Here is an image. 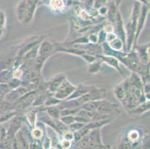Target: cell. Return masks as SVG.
I'll return each instance as SVG.
<instances>
[{"label": "cell", "instance_id": "14", "mask_svg": "<svg viewBox=\"0 0 150 149\" xmlns=\"http://www.w3.org/2000/svg\"><path fill=\"white\" fill-rule=\"evenodd\" d=\"M94 86L92 85H85V84H79V85L76 87V89L74 90V92L71 94L70 96L67 99H76L79 98L88 92ZM66 99V100H67Z\"/></svg>", "mask_w": 150, "mask_h": 149}, {"label": "cell", "instance_id": "32", "mask_svg": "<svg viewBox=\"0 0 150 149\" xmlns=\"http://www.w3.org/2000/svg\"><path fill=\"white\" fill-rule=\"evenodd\" d=\"M61 136L62 138L65 139H67V140H69V141L73 142L74 140V134H73V132L72 131H70L69 129L66 130L61 133Z\"/></svg>", "mask_w": 150, "mask_h": 149}, {"label": "cell", "instance_id": "17", "mask_svg": "<svg viewBox=\"0 0 150 149\" xmlns=\"http://www.w3.org/2000/svg\"><path fill=\"white\" fill-rule=\"evenodd\" d=\"M108 46H110L113 50L126 52V48H125V46L124 45L122 40H121L120 38L118 37H117L115 40H114L113 41H111V42L108 43Z\"/></svg>", "mask_w": 150, "mask_h": 149}, {"label": "cell", "instance_id": "3", "mask_svg": "<svg viewBox=\"0 0 150 149\" xmlns=\"http://www.w3.org/2000/svg\"><path fill=\"white\" fill-rule=\"evenodd\" d=\"M76 89V86L73 85L72 83L69 81L67 79H65L59 88L57 90V91L53 94L55 98L61 101L66 100L70 96V95L74 92V90Z\"/></svg>", "mask_w": 150, "mask_h": 149}, {"label": "cell", "instance_id": "25", "mask_svg": "<svg viewBox=\"0 0 150 149\" xmlns=\"http://www.w3.org/2000/svg\"><path fill=\"white\" fill-rule=\"evenodd\" d=\"M81 109V107H68V108L62 109L61 111V117L63 116H67V115H75L77 114L80 110Z\"/></svg>", "mask_w": 150, "mask_h": 149}, {"label": "cell", "instance_id": "7", "mask_svg": "<svg viewBox=\"0 0 150 149\" xmlns=\"http://www.w3.org/2000/svg\"><path fill=\"white\" fill-rule=\"evenodd\" d=\"M54 50H55V45L50 43V41L44 40L39 43L37 56L45 57L46 59H48L52 54L55 53Z\"/></svg>", "mask_w": 150, "mask_h": 149}, {"label": "cell", "instance_id": "19", "mask_svg": "<svg viewBox=\"0 0 150 149\" xmlns=\"http://www.w3.org/2000/svg\"><path fill=\"white\" fill-rule=\"evenodd\" d=\"M149 110V101H146L144 103H141L139 105H137L135 108L129 110V114H142V113H144V112L148 111Z\"/></svg>", "mask_w": 150, "mask_h": 149}, {"label": "cell", "instance_id": "21", "mask_svg": "<svg viewBox=\"0 0 150 149\" xmlns=\"http://www.w3.org/2000/svg\"><path fill=\"white\" fill-rule=\"evenodd\" d=\"M13 78V69H7L0 71V83L8 84Z\"/></svg>", "mask_w": 150, "mask_h": 149}, {"label": "cell", "instance_id": "40", "mask_svg": "<svg viewBox=\"0 0 150 149\" xmlns=\"http://www.w3.org/2000/svg\"><path fill=\"white\" fill-rule=\"evenodd\" d=\"M117 37V35L116 33L111 32L108 33V34H106V37H105V42L107 43H110L111 41H113L114 40H115Z\"/></svg>", "mask_w": 150, "mask_h": 149}, {"label": "cell", "instance_id": "36", "mask_svg": "<svg viewBox=\"0 0 150 149\" xmlns=\"http://www.w3.org/2000/svg\"><path fill=\"white\" fill-rule=\"evenodd\" d=\"M102 30L106 33V34H108V33H111V32H114V25L111 24L110 23H105L103 27H102Z\"/></svg>", "mask_w": 150, "mask_h": 149}, {"label": "cell", "instance_id": "26", "mask_svg": "<svg viewBox=\"0 0 150 149\" xmlns=\"http://www.w3.org/2000/svg\"><path fill=\"white\" fill-rule=\"evenodd\" d=\"M6 25V14L3 11H0V38L2 37L5 32Z\"/></svg>", "mask_w": 150, "mask_h": 149}, {"label": "cell", "instance_id": "23", "mask_svg": "<svg viewBox=\"0 0 150 149\" xmlns=\"http://www.w3.org/2000/svg\"><path fill=\"white\" fill-rule=\"evenodd\" d=\"M38 112L36 110H33L28 112L25 114V119H26L27 121L28 122L31 128H33L36 125L37 119H38Z\"/></svg>", "mask_w": 150, "mask_h": 149}, {"label": "cell", "instance_id": "4", "mask_svg": "<svg viewBox=\"0 0 150 149\" xmlns=\"http://www.w3.org/2000/svg\"><path fill=\"white\" fill-rule=\"evenodd\" d=\"M100 129L101 128L92 129L88 133L90 142L88 148H110V146L102 143Z\"/></svg>", "mask_w": 150, "mask_h": 149}, {"label": "cell", "instance_id": "18", "mask_svg": "<svg viewBox=\"0 0 150 149\" xmlns=\"http://www.w3.org/2000/svg\"><path fill=\"white\" fill-rule=\"evenodd\" d=\"M45 111H46V113L54 119H59L61 117V109L60 108L58 105H53V106L46 107Z\"/></svg>", "mask_w": 150, "mask_h": 149}, {"label": "cell", "instance_id": "27", "mask_svg": "<svg viewBox=\"0 0 150 149\" xmlns=\"http://www.w3.org/2000/svg\"><path fill=\"white\" fill-rule=\"evenodd\" d=\"M22 84H23V81H22L21 79H18L13 77L10 81H9V82L7 84L8 85L10 90H12L17 88V87H19L20 86H21Z\"/></svg>", "mask_w": 150, "mask_h": 149}, {"label": "cell", "instance_id": "34", "mask_svg": "<svg viewBox=\"0 0 150 149\" xmlns=\"http://www.w3.org/2000/svg\"><path fill=\"white\" fill-rule=\"evenodd\" d=\"M84 125H85L84 123H81L79 122V121H74V122L72 123L71 125H69V126H68V128H69V129L70 130V131L74 132V131H78V130H79L80 128H82L83 126H84Z\"/></svg>", "mask_w": 150, "mask_h": 149}, {"label": "cell", "instance_id": "24", "mask_svg": "<svg viewBox=\"0 0 150 149\" xmlns=\"http://www.w3.org/2000/svg\"><path fill=\"white\" fill-rule=\"evenodd\" d=\"M18 112L16 110H7L6 112L3 113V114L1 116V118H0V122H2V121H8V120L11 119L13 117H14L17 114Z\"/></svg>", "mask_w": 150, "mask_h": 149}, {"label": "cell", "instance_id": "6", "mask_svg": "<svg viewBox=\"0 0 150 149\" xmlns=\"http://www.w3.org/2000/svg\"><path fill=\"white\" fill-rule=\"evenodd\" d=\"M40 4H42L40 0H27L25 16H24V19L22 22L23 24L28 25L32 21L37 8Z\"/></svg>", "mask_w": 150, "mask_h": 149}, {"label": "cell", "instance_id": "15", "mask_svg": "<svg viewBox=\"0 0 150 149\" xmlns=\"http://www.w3.org/2000/svg\"><path fill=\"white\" fill-rule=\"evenodd\" d=\"M140 138V132L136 129H132L129 131L127 134V142L130 146L138 145Z\"/></svg>", "mask_w": 150, "mask_h": 149}, {"label": "cell", "instance_id": "29", "mask_svg": "<svg viewBox=\"0 0 150 149\" xmlns=\"http://www.w3.org/2000/svg\"><path fill=\"white\" fill-rule=\"evenodd\" d=\"M60 121L64 123L67 126H69L72 123L75 121V116L73 115H67V116H63L59 118Z\"/></svg>", "mask_w": 150, "mask_h": 149}, {"label": "cell", "instance_id": "13", "mask_svg": "<svg viewBox=\"0 0 150 149\" xmlns=\"http://www.w3.org/2000/svg\"><path fill=\"white\" fill-rule=\"evenodd\" d=\"M97 57L101 58L102 61H103V63H105V64H108V65L110 66H111V67H114V69L117 71H118L122 76H124V72H122L121 68L120 67V61H118L116 57H113V56L104 55V54H99V55H97Z\"/></svg>", "mask_w": 150, "mask_h": 149}, {"label": "cell", "instance_id": "30", "mask_svg": "<svg viewBox=\"0 0 150 149\" xmlns=\"http://www.w3.org/2000/svg\"><path fill=\"white\" fill-rule=\"evenodd\" d=\"M43 142H42L41 147L43 149H50L52 148V140L49 136H44L43 138Z\"/></svg>", "mask_w": 150, "mask_h": 149}, {"label": "cell", "instance_id": "22", "mask_svg": "<svg viewBox=\"0 0 150 149\" xmlns=\"http://www.w3.org/2000/svg\"><path fill=\"white\" fill-rule=\"evenodd\" d=\"M103 61H102L101 58L97 57V59L96 61H93L92 63L89 64V66H88V72L90 74H95L97 73L100 71L101 67H102V64Z\"/></svg>", "mask_w": 150, "mask_h": 149}, {"label": "cell", "instance_id": "20", "mask_svg": "<svg viewBox=\"0 0 150 149\" xmlns=\"http://www.w3.org/2000/svg\"><path fill=\"white\" fill-rule=\"evenodd\" d=\"M114 95H115L116 98L120 100L121 102L122 100H123L125 98V95H126V91H125V89L124 87V83L123 81L120 84H117L114 89Z\"/></svg>", "mask_w": 150, "mask_h": 149}, {"label": "cell", "instance_id": "16", "mask_svg": "<svg viewBox=\"0 0 150 149\" xmlns=\"http://www.w3.org/2000/svg\"><path fill=\"white\" fill-rule=\"evenodd\" d=\"M110 122L111 121L108 119L100 120H93V121H91L88 123H87V124H85V127L91 131V130L95 129V128H101L102 127L105 126V125L110 124Z\"/></svg>", "mask_w": 150, "mask_h": 149}, {"label": "cell", "instance_id": "41", "mask_svg": "<svg viewBox=\"0 0 150 149\" xmlns=\"http://www.w3.org/2000/svg\"><path fill=\"white\" fill-rule=\"evenodd\" d=\"M0 131H1V125H0Z\"/></svg>", "mask_w": 150, "mask_h": 149}, {"label": "cell", "instance_id": "31", "mask_svg": "<svg viewBox=\"0 0 150 149\" xmlns=\"http://www.w3.org/2000/svg\"><path fill=\"white\" fill-rule=\"evenodd\" d=\"M24 76V69L23 66H20L19 67L13 69V77L18 79H22Z\"/></svg>", "mask_w": 150, "mask_h": 149}, {"label": "cell", "instance_id": "33", "mask_svg": "<svg viewBox=\"0 0 150 149\" xmlns=\"http://www.w3.org/2000/svg\"><path fill=\"white\" fill-rule=\"evenodd\" d=\"M10 90H11L8 84L1 83V84H0V98H5V95H6Z\"/></svg>", "mask_w": 150, "mask_h": 149}, {"label": "cell", "instance_id": "38", "mask_svg": "<svg viewBox=\"0 0 150 149\" xmlns=\"http://www.w3.org/2000/svg\"><path fill=\"white\" fill-rule=\"evenodd\" d=\"M105 37L106 33L105 32L102 28V29L98 32V43L101 44V43L105 42Z\"/></svg>", "mask_w": 150, "mask_h": 149}, {"label": "cell", "instance_id": "39", "mask_svg": "<svg viewBox=\"0 0 150 149\" xmlns=\"http://www.w3.org/2000/svg\"><path fill=\"white\" fill-rule=\"evenodd\" d=\"M88 40L91 43H98V34L96 33H91L88 35Z\"/></svg>", "mask_w": 150, "mask_h": 149}, {"label": "cell", "instance_id": "35", "mask_svg": "<svg viewBox=\"0 0 150 149\" xmlns=\"http://www.w3.org/2000/svg\"><path fill=\"white\" fill-rule=\"evenodd\" d=\"M73 142L69 141V140H67V139H65L64 138L60 140L59 145L61 146V148H64V149H68L70 148L71 146L73 145Z\"/></svg>", "mask_w": 150, "mask_h": 149}, {"label": "cell", "instance_id": "5", "mask_svg": "<svg viewBox=\"0 0 150 149\" xmlns=\"http://www.w3.org/2000/svg\"><path fill=\"white\" fill-rule=\"evenodd\" d=\"M149 11V5L142 4L141 8H140V15H139L138 20H137V28H136L135 36H134V46H135V45L137 44L138 38L140 37V34H141L142 31H143V29H144V25H145L146 24V20L147 15H148Z\"/></svg>", "mask_w": 150, "mask_h": 149}, {"label": "cell", "instance_id": "37", "mask_svg": "<svg viewBox=\"0 0 150 149\" xmlns=\"http://www.w3.org/2000/svg\"><path fill=\"white\" fill-rule=\"evenodd\" d=\"M98 12V14L101 16H105L108 13V6H106L105 5H102V6L99 7L98 9H96Z\"/></svg>", "mask_w": 150, "mask_h": 149}, {"label": "cell", "instance_id": "1", "mask_svg": "<svg viewBox=\"0 0 150 149\" xmlns=\"http://www.w3.org/2000/svg\"><path fill=\"white\" fill-rule=\"evenodd\" d=\"M38 93L39 92L37 90L28 91L25 95H23L19 100H17L15 103L13 104V109L18 112V110H25V109L29 107L32 105V102L36 98Z\"/></svg>", "mask_w": 150, "mask_h": 149}, {"label": "cell", "instance_id": "9", "mask_svg": "<svg viewBox=\"0 0 150 149\" xmlns=\"http://www.w3.org/2000/svg\"><path fill=\"white\" fill-rule=\"evenodd\" d=\"M114 24H116V25H117V33H116V34H117V37L122 40L124 45L125 46V43H126V33H125V25H124L123 20H122V17L121 16V13L119 10L117 11V13H116L115 23Z\"/></svg>", "mask_w": 150, "mask_h": 149}, {"label": "cell", "instance_id": "28", "mask_svg": "<svg viewBox=\"0 0 150 149\" xmlns=\"http://www.w3.org/2000/svg\"><path fill=\"white\" fill-rule=\"evenodd\" d=\"M61 101L58 99L57 98L54 96L53 95H50L48 98H46V102L44 103V106L46 107H50V106H53V105H58V104H60Z\"/></svg>", "mask_w": 150, "mask_h": 149}, {"label": "cell", "instance_id": "11", "mask_svg": "<svg viewBox=\"0 0 150 149\" xmlns=\"http://www.w3.org/2000/svg\"><path fill=\"white\" fill-rule=\"evenodd\" d=\"M41 125L42 121L39 123H38V121H37L35 126L31 128L30 133H31V138L34 141H41L43 138L44 137L45 133H46V128H45L46 126L44 125L43 127H41Z\"/></svg>", "mask_w": 150, "mask_h": 149}, {"label": "cell", "instance_id": "2", "mask_svg": "<svg viewBox=\"0 0 150 149\" xmlns=\"http://www.w3.org/2000/svg\"><path fill=\"white\" fill-rule=\"evenodd\" d=\"M107 95V90L103 88H98L96 86H94L89 92L83 95L79 100L81 102V104H84L86 102H91V101H97L105 99Z\"/></svg>", "mask_w": 150, "mask_h": 149}, {"label": "cell", "instance_id": "10", "mask_svg": "<svg viewBox=\"0 0 150 149\" xmlns=\"http://www.w3.org/2000/svg\"><path fill=\"white\" fill-rule=\"evenodd\" d=\"M118 105L102 99L96 111L104 114H114L118 113Z\"/></svg>", "mask_w": 150, "mask_h": 149}, {"label": "cell", "instance_id": "8", "mask_svg": "<svg viewBox=\"0 0 150 149\" xmlns=\"http://www.w3.org/2000/svg\"><path fill=\"white\" fill-rule=\"evenodd\" d=\"M134 46V50L137 53L138 58L142 64H148L149 63V43L144 45H137Z\"/></svg>", "mask_w": 150, "mask_h": 149}, {"label": "cell", "instance_id": "12", "mask_svg": "<svg viewBox=\"0 0 150 149\" xmlns=\"http://www.w3.org/2000/svg\"><path fill=\"white\" fill-rule=\"evenodd\" d=\"M66 78V76L64 75V74H58V75H57L52 80L49 82V86L47 90L50 93L53 95L54 93L56 92L57 90L59 88V87L63 83V81Z\"/></svg>", "mask_w": 150, "mask_h": 149}]
</instances>
